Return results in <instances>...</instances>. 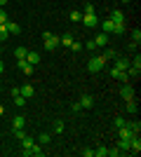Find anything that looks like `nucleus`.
I'll return each mask as SVG.
<instances>
[{
    "label": "nucleus",
    "mask_w": 141,
    "mask_h": 157,
    "mask_svg": "<svg viewBox=\"0 0 141 157\" xmlns=\"http://www.w3.org/2000/svg\"><path fill=\"white\" fill-rule=\"evenodd\" d=\"M111 75H113V78L115 80H120V82H127V73H125V71H115V68H113V71H111Z\"/></svg>",
    "instance_id": "nucleus-14"
},
{
    "label": "nucleus",
    "mask_w": 141,
    "mask_h": 157,
    "mask_svg": "<svg viewBox=\"0 0 141 157\" xmlns=\"http://www.w3.org/2000/svg\"><path fill=\"white\" fill-rule=\"evenodd\" d=\"M7 21H10V19H7V14H5V10H0V24H7Z\"/></svg>",
    "instance_id": "nucleus-33"
},
{
    "label": "nucleus",
    "mask_w": 141,
    "mask_h": 157,
    "mask_svg": "<svg viewBox=\"0 0 141 157\" xmlns=\"http://www.w3.org/2000/svg\"><path fill=\"white\" fill-rule=\"evenodd\" d=\"M52 131H54V134H61V131H64V122H61V120H57V122H54V127H52Z\"/></svg>",
    "instance_id": "nucleus-26"
},
{
    "label": "nucleus",
    "mask_w": 141,
    "mask_h": 157,
    "mask_svg": "<svg viewBox=\"0 0 141 157\" xmlns=\"http://www.w3.org/2000/svg\"><path fill=\"white\" fill-rule=\"evenodd\" d=\"M24 103H26V96H14V105H17V108H24Z\"/></svg>",
    "instance_id": "nucleus-25"
},
{
    "label": "nucleus",
    "mask_w": 141,
    "mask_h": 157,
    "mask_svg": "<svg viewBox=\"0 0 141 157\" xmlns=\"http://www.w3.org/2000/svg\"><path fill=\"white\" fill-rule=\"evenodd\" d=\"M115 56H118V52L111 49V47H106V52L101 54V59H104V61H111V59H115Z\"/></svg>",
    "instance_id": "nucleus-16"
},
{
    "label": "nucleus",
    "mask_w": 141,
    "mask_h": 157,
    "mask_svg": "<svg viewBox=\"0 0 141 157\" xmlns=\"http://www.w3.org/2000/svg\"><path fill=\"white\" fill-rule=\"evenodd\" d=\"M68 19H71V21H75V24H78V21H80V19H82V14H80V12H78V10H73V12L68 14Z\"/></svg>",
    "instance_id": "nucleus-24"
},
{
    "label": "nucleus",
    "mask_w": 141,
    "mask_h": 157,
    "mask_svg": "<svg viewBox=\"0 0 141 157\" xmlns=\"http://www.w3.org/2000/svg\"><path fill=\"white\" fill-rule=\"evenodd\" d=\"M118 136H120V138H134V136H139V134H136L129 124H125V127H120V129H118Z\"/></svg>",
    "instance_id": "nucleus-6"
},
{
    "label": "nucleus",
    "mask_w": 141,
    "mask_h": 157,
    "mask_svg": "<svg viewBox=\"0 0 141 157\" xmlns=\"http://www.w3.org/2000/svg\"><path fill=\"white\" fill-rule=\"evenodd\" d=\"M129 127H132V129H134L136 134H139V129H141V124H139V122H132V124H129Z\"/></svg>",
    "instance_id": "nucleus-37"
},
{
    "label": "nucleus",
    "mask_w": 141,
    "mask_h": 157,
    "mask_svg": "<svg viewBox=\"0 0 141 157\" xmlns=\"http://www.w3.org/2000/svg\"><path fill=\"white\" fill-rule=\"evenodd\" d=\"M71 42H73V35L71 33H66L64 38H61V45H66V47H71Z\"/></svg>",
    "instance_id": "nucleus-27"
},
{
    "label": "nucleus",
    "mask_w": 141,
    "mask_h": 157,
    "mask_svg": "<svg viewBox=\"0 0 141 157\" xmlns=\"http://www.w3.org/2000/svg\"><path fill=\"white\" fill-rule=\"evenodd\" d=\"M111 19H113V24H125V14H122L120 10H115V12L111 14Z\"/></svg>",
    "instance_id": "nucleus-15"
},
{
    "label": "nucleus",
    "mask_w": 141,
    "mask_h": 157,
    "mask_svg": "<svg viewBox=\"0 0 141 157\" xmlns=\"http://www.w3.org/2000/svg\"><path fill=\"white\" fill-rule=\"evenodd\" d=\"M108 40H111V35H108V33H104V31H101L99 35L94 38V45H96V47H108Z\"/></svg>",
    "instance_id": "nucleus-7"
},
{
    "label": "nucleus",
    "mask_w": 141,
    "mask_h": 157,
    "mask_svg": "<svg viewBox=\"0 0 141 157\" xmlns=\"http://www.w3.org/2000/svg\"><path fill=\"white\" fill-rule=\"evenodd\" d=\"M78 103H80V108H92V105H94V98L89 96V94H82Z\"/></svg>",
    "instance_id": "nucleus-10"
},
{
    "label": "nucleus",
    "mask_w": 141,
    "mask_h": 157,
    "mask_svg": "<svg viewBox=\"0 0 141 157\" xmlns=\"http://www.w3.org/2000/svg\"><path fill=\"white\" fill-rule=\"evenodd\" d=\"M5 5H7V0H0V10H5Z\"/></svg>",
    "instance_id": "nucleus-38"
},
{
    "label": "nucleus",
    "mask_w": 141,
    "mask_h": 157,
    "mask_svg": "<svg viewBox=\"0 0 141 157\" xmlns=\"http://www.w3.org/2000/svg\"><path fill=\"white\" fill-rule=\"evenodd\" d=\"M71 49H73V52H80V49H82V45H80V42H75V40H73V42H71Z\"/></svg>",
    "instance_id": "nucleus-31"
},
{
    "label": "nucleus",
    "mask_w": 141,
    "mask_h": 157,
    "mask_svg": "<svg viewBox=\"0 0 141 157\" xmlns=\"http://www.w3.org/2000/svg\"><path fill=\"white\" fill-rule=\"evenodd\" d=\"M118 150H129V138H120L118 141Z\"/></svg>",
    "instance_id": "nucleus-23"
},
{
    "label": "nucleus",
    "mask_w": 141,
    "mask_h": 157,
    "mask_svg": "<svg viewBox=\"0 0 141 157\" xmlns=\"http://www.w3.org/2000/svg\"><path fill=\"white\" fill-rule=\"evenodd\" d=\"M19 92H21V96L31 98V96H33V94H35V89H33V85H24V87H21V89H19Z\"/></svg>",
    "instance_id": "nucleus-13"
},
{
    "label": "nucleus",
    "mask_w": 141,
    "mask_h": 157,
    "mask_svg": "<svg viewBox=\"0 0 141 157\" xmlns=\"http://www.w3.org/2000/svg\"><path fill=\"white\" fill-rule=\"evenodd\" d=\"M24 152V157H31V155H35V157H42V145H31V148H28V150H21Z\"/></svg>",
    "instance_id": "nucleus-8"
},
{
    "label": "nucleus",
    "mask_w": 141,
    "mask_h": 157,
    "mask_svg": "<svg viewBox=\"0 0 141 157\" xmlns=\"http://www.w3.org/2000/svg\"><path fill=\"white\" fill-rule=\"evenodd\" d=\"M0 56H2V54H0Z\"/></svg>",
    "instance_id": "nucleus-42"
},
{
    "label": "nucleus",
    "mask_w": 141,
    "mask_h": 157,
    "mask_svg": "<svg viewBox=\"0 0 141 157\" xmlns=\"http://www.w3.org/2000/svg\"><path fill=\"white\" fill-rule=\"evenodd\" d=\"M26 54H28L26 47H17V49H14V56H17V59H26Z\"/></svg>",
    "instance_id": "nucleus-20"
},
{
    "label": "nucleus",
    "mask_w": 141,
    "mask_h": 157,
    "mask_svg": "<svg viewBox=\"0 0 141 157\" xmlns=\"http://www.w3.org/2000/svg\"><path fill=\"white\" fill-rule=\"evenodd\" d=\"M24 122H26L24 115H17V117L12 120V129H24Z\"/></svg>",
    "instance_id": "nucleus-17"
},
{
    "label": "nucleus",
    "mask_w": 141,
    "mask_h": 157,
    "mask_svg": "<svg viewBox=\"0 0 141 157\" xmlns=\"http://www.w3.org/2000/svg\"><path fill=\"white\" fill-rule=\"evenodd\" d=\"M120 2H129V0H120Z\"/></svg>",
    "instance_id": "nucleus-41"
},
{
    "label": "nucleus",
    "mask_w": 141,
    "mask_h": 157,
    "mask_svg": "<svg viewBox=\"0 0 141 157\" xmlns=\"http://www.w3.org/2000/svg\"><path fill=\"white\" fill-rule=\"evenodd\" d=\"M120 96L125 98V101H129V98H134V89H132V85H125L120 89Z\"/></svg>",
    "instance_id": "nucleus-9"
},
{
    "label": "nucleus",
    "mask_w": 141,
    "mask_h": 157,
    "mask_svg": "<svg viewBox=\"0 0 141 157\" xmlns=\"http://www.w3.org/2000/svg\"><path fill=\"white\" fill-rule=\"evenodd\" d=\"M87 12H94V5H92V2H87V5H85V14H87Z\"/></svg>",
    "instance_id": "nucleus-35"
},
{
    "label": "nucleus",
    "mask_w": 141,
    "mask_h": 157,
    "mask_svg": "<svg viewBox=\"0 0 141 157\" xmlns=\"http://www.w3.org/2000/svg\"><path fill=\"white\" fill-rule=\"evenodd\" d=\"M94 157H108V148H104V145H99V148L94 150Z\"/></svg>",
    "instance_id": "nucleus-22"
},
{
    "label": "nucleus",
    "mask_w": 141,
    "mask_h": 157,
    "mask_svg": "<svg viewBox=\"0 0 141 157\" xmlns=\"http://www.w3.org/2000/svg\"><path fill=\"white\" fill-rule=\"evenodd\" d=\"M101 31L104 33H115V35H122L125 33V24H113V19H104L101 21Z\"/></svg>",
    "instance_id": "nucleus-1"
},
{
    "label": "nucleus",
    "mask_w": 141,
    "mask_h": 157,
    "mask_svg": "<svg viewBox=\"0 0 141 157\" xmlns=\"http://www.w3.org/2000/svg\"><path fill=\"white\" fill-rule=\"evenodd\" d=\"M120 155V150H118V148H115V150H108V157H118Z\"/></svg>",
    "instance_id": "nucleus-36"
},
{
    "label": "nucleus",
    "mask_w": 141,
    "mask_h": 157,
    "mask_svg": "<svg viewBox=\"0 0 141 157\" xmlns=\"http://www.w3.org/2000/svg\"><path fill=\"white\" fill-rule=\"evenodd\" d=\"M2 113H5V108H2V103H0V117H2Z\"/></svg>",
    "instance_id": "nucleus-40"
},
{
    "label": "nucleus",
    "mask_w": 141,
    "mask_h": 157,
    "mask_svg": "<svg viewBox=\"0 0 141 157\" xmlns=\"http://www.w3.org/2000/svg\"><path fill=\"white\" fill-rule=\"evenodd\" d=\"M33 143H35V141H33L31 136H24V138H21V150H28Z\"/></svg>",
    "instance_id": "nucleus-19"
},
{
    "label": "nucleus",
    "mask_w": 141,
    "mask_h": 157,
    "mask_svg": "<svg viewBox=\"0 0 141 157\" xmlns=\"http://www.w3.org/2000/svg\"><path fill=\"white\" fill-rule=\"evenodd\" d=\"M5 26H7V33H10V35H19V31H21L19 24H14V21H7Z\"/></svg>",
    "instance_id": "nucleus-12"
},
{
    "label": "nucleus",
    "mask_w": 141,
    "mask_h": 157,
    "mask_svg": "<svg viewBox=\"0 0 141 157\" xmlns=\"http://www.w3.org/2000/svg\"><path fill=\"white\" fill-rule=\"evenodd\" d=\"M104 66H106V61L101 59V56H92V59L87 61V71L89 73H101V71H104Z\"/></svg>",
    "instance_id": "nucleus-3"
},
{
    "label": "nucleus",
    "mask_w": 141,
    "mask_h": 157,
    "mask_svg": "<svg viewBox=\"0 0 141 157\" xmlns=\"http://www.w3.org/2000/svg\"><path fill=\"white\" fill-rule=\"evenodd\" d=\"M113 124H115V129H120V127H125L127 122H125L122 117H115V120H113Z\"/></svg>",
    "instance_id": "nucleus-30"
},
{
    "label": "nucleus",
    "mask_w": 141,
    "mask_h": 157,
    "mask_svg": "<svg viewBox=\"0 0 141 157\" xmlns=\"http://www.w3.org/2000/svg\"><path fill=\"white\" fill-rule=\"evenodd\" d=\"M127 113H136V101H134V98H129V101H127Z\"/></svg>",
    "instance_id": "nucleus-29"
},
{
    "label": "nucleus",
    "mask_w": 141,
    "mask_h": 157,
    "mask_svg": "<svg viewBox=\"0 0 141 157\" xmlns=\"http://www.w3.org/2000/svg\"><path fill=\"white\" fill-rule=\"evenodd\" d=\"M0 42H2V40H0Z\"/></svg>",
    "instance_id": "nucleus-43"
},
{
    "label": "nucleus",
    "mask_w": 141,
    "mask_h": 157,
    "mask_svg": "<svg viewBox=\"0 0 141 157\" xmlns=\"http://www.w3.org/2000/svg\"><path fill=\"white\" fill-rule=\"evenodd\" d=\"M2 71H5V66H2V61H0V75H2Z\"/></svg>",
    "instance_id": "nucleus-39"
},
{
    "label": "nucleus",
    "mask_w": 141,
    "mask_h": 157,
    "mask_svg": "<svg viewBox=\"0 0 141 157\" xmlns=\"http://www.w3.org/2000/svg\"><path fill=\"white\" fill-rule=\"evenodd\" d=\"M132 66H134V68H141V56H134V59H132Z\"/></svg>",
    "instance_id": "nucleus-32"
},
{
    "label": "nucleus",
    "mask_w": 141,
    "mask_h": 157,
    "mask_svg": "<svg viewBox=\"0 0 141 157\" xmlns=\"http://www.w3.org/2000/svg\"><path fill=\"white\" fill-rule=\"evenodd\" d=\"M38 141H40V145H47V143H49V141H52V136H49L47 131H42L40 136H38Z\"/></svg>",
    "instance_id": "nucleus-21"
},
{
    "label": "nucleus",
    "mask_w": 141,
    "mask_h": 157,
    "mask_svg": "<svg viewBox=\"0 0 141 157\" xmlns=\"http://www.w3.org/2000/svg\"><path fill=\"white\" fill-rule=\"evenodd\" d=\"M14 136H17V138H19V141H21V138L26 136V134H24V129H14Z\"/></svg>",
    "instance_id": "nucleus-34"
},
{
    "label": "nucleus",
    "mask_w": 141,
    "mask_h": 157,
    "mask_svg": "<svg viewBox=\"0 0 141 157\" xmlns=\"http://www.w3.org/2000/svg\"><path fill=\"white\" fill-rule=\"evenodd\" d=\"M17 66L24 71V75H33V71H35V66H33V63H28L26 59H17Z\"/></svg>",
    "instance_id": "nucleus-5"
},
{
    "label": "nucleus",
    "mask_w": 141,
    "mask_h": 157,
    "mask_svg": "<svg viewBox=\"0 0 141 157\" xmlns=\"http://www.w3.org/2000/svg\"><path fill=\"white\" fill-rule=\"evenodd\" d=\"M42 42H45L47 52H54V49L61 45V38H59V35H54V33H49V31H45V33H42Z\"/></svg>",
    "instance_id": "nucleus-2"
},
{
    "label": "nucleus",
    "mask_w": 141,
    "mask_h": 157,
    "mask_svg": "<svg viewBox=\"0 0 141 157\" xmlns=\"http://www.w3.org/2000/svg\"><path fill=\"white\" fill-rule=\"evenodd\" d=\"M10 38V33H7V26L5 24H0V40H7Z\"/></svg>",
    "instance_id": "nucleus-28"
},
{
    "label": "nucleus",
    "mask_w": 141,
    "mask_h": 157,
    "mask_svg": "<svg viewBox=\"0 0 141 157\" xmlns=\"http://www.w3.org/2000/svg\"><path fill=\"white\" fill-rule=\"evenodd\" d=\"M82 24H85V26L87 28H96L99 26V17H96V12H87V14H82Z\"/></svg>",
    "instance_id": "nucleus-4"
},
{
    "label": "nucleus",
    "mask_w": 141,
    "mask_h": 157,
    "mask_svg": "<svg viewBox=\"0 0 141 157\" xmlns=\"http://www.w3.org/2000/svg\"><path fill=\"white\" fill-rule=\"evenodd\" d=\"M26 61H28V63H40V54H38V52H28L26 54Z\"/></svg>",
    "instance_id": "nucleus-18"
},
{
    "label": "nucleus",
    "mask_w": 141,
    "mask_h": 157,
    "mask_svg": "<svg viewBox=\"0 0 141 157\" xmlns=\"http://www.w3.org/2000/svg\"><path fill=\"white\" fill-rule=\"evenodd\" d=\"M115 71H127L129 68V61L127 59H118V56H115V66H113Z\"/></svg>",
    "instance_id": "nucleus-11"
}]
</instances>
